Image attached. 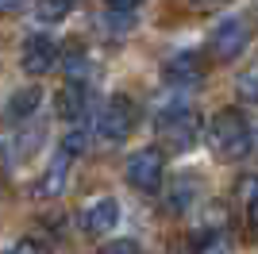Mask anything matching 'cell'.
Segmentation results:
<instances>
[{
	"mask_svg": "<svg viewBox=\"0 0 258 254\" xmlns=\"http://www.w3.org/2000/svg\"><path fill=\"white\" fill-rule=\"evenodd\" d=\"M193 193H197V185H193L189 173L173 177V189H170V197H166V208H170V212H185V208H189V201H193Z\"/></svg>",
	"mask_w": 258,
	"mask_h": 254,
	"instance_id": "4fadbf2b",
	"label": "cell"
},
{
	"mask_svg": "<svg viewBox=\"0 0 258 254\" xmlns=\"http://www.w3.org/2000/svg\"><path fill=\"white\" fill-rule=\"evenodd\" d=\"M70 12H74V4H39L35 16H39L43 23H58V20H66Z\"/></svg>",
	"mask_w": 258,
	"mask_h": 254,
	"instance_id": "ac0fdd59",
	"label": "cell"
},
{
	"mask_svg": "<svg viewBox=\"0 0 258 254\" xmlns=\"http://www.w3.org/2000/svg\"><path fill=\"white\" fill-rule=\"evenodd\" d=\"M89 112V85L81 81H66L62 93H58V116L70 119V123H77V119Z\"/></svg>",
	"mask_w": 258,
	"mask_h": 254,
	"instance_id": "30bf717a",
	"label": "cell"
},
{
	"mask_svg": "<svg viewBox=\"0 0 258 254\" xmlns=\"http://www.w3.org/2000/svg\"><path fill=\"white\" fill-rule=\"evenodd\" d=\"M20 66H23V74H31V77L50 74L54 66H58V42L50 35H31V39L23 42Z\"/></svg>",
	"mask_w": 258,
	"mask_h": 254,
	"instance_id": "52a82bcc",
	"label": "cell"
},
{
	"mask_svg": "<svg viewBox=\"0 0 258 254\" xmlns=\"http://www.w3.org/2000/svg\"><path fill=\"white\" fill-rule=\"evenodd\" d=\"M193 254H227V243L224 235H205V243H197Z\"/></svg>",
	"mask_w": 258,
	"mask_h": 254,
	"instance_id": "ffe728a7",
	"label": "cell"
},
{
	"mask_svg": "<svg viewBox=\"0 0 258 254\" xmlns=\"http://www.w3.org/2000/svg\"><path fill=\"white\" fill-rule=\"evenodd\" d=\"M239 193H243V204H247V231L250 239H258V177H243Z\"/></svg>",
	"mask_w": 258,
	"mask_h": 254,
	"instance_id": "5bb4252c",
	"label": "cell"
},
{
	"mask_svg": "<svg viewBox=\"0 0 258 254\" xmlns=\"http://www.w3.org/2000/svg\"><path fill=\"white\" fill-rule=\"evenodd\" d=\"M100 254H143V246L135 239H112V243H104Z\"/></svg>",
	"mask_w": 258,
	"mask_h": 254,
	"instance_id": "d6986e66",
	"label": "cell"
},
{
	"mask_svg": "<svg viewBox=\"0 0 258 254\" xmlns=\"http://www.w3.org/2000/svg\"><path fill=\"white\" fill-rule=\"evenodd\" d=\"M162 81L170 89H193L205 81V58L197 50H177L162 62Z\"/></svg>",
	"mask_w": 258,
	"mask_h": 254,
	"instance_id": "8992f818",
	"label": "cell"
},
{
	"mask_svg": "<svg viewBox=\"0 0 258 254\" xmlns=\"http://www.w3.org/2000/svg\"><path fill=\"white\" fill-rule=\"evenodd\" d=\"M254 154H258V131H254Z\"/></svg>",
	"mask_w": 258,
	"mask_h": 254,
	"instance_id": "603a6c76",
	"label": "cell"
},
{
	"mask_svg": "<svg viewBox=\"0 0 258 254\" xmlns=\"http://www.w3.org/2000/svg\"><path fill=\"white\" fill-rule=\"evenodd\" d=\"M39 104H43V89H39V85H27V89H20V93L4 104V119H8V123H23V119H31L35 112H39Z\"/></svg>",
	"mask_w": 258,
	"mask_h": 254,
	"instance_id": "8fae6325",
	"label": "cell"
},
{
	"mask_svg": "<svg viewBox=\"0 0 258 254\" xmlns=\"http://www.w3.org/2000/svg\"><path fill=\"white\" fill-rule=\"evenodd\" d=\"M135 23H139V4L135 0H112L104 8V27L112 35H127Z\"/></svg>",
	"mask_w": 258,
	"mask_h": 254,
	"instance_id": "7c38bea8",
	"label": "cell"
},
{
	"mask_svg": "<svg viewBox=\"0 0 258 254\" xmlns=\"http://www.w3.org/2000/svg\"><path fill=\"white\" fill-rule=\"evenodd\" d=\"M208 147L216 150V158L224 162H239L254 150V131H250L247 116L239 108H220L208 119Z\"/></svg>",
	"mask_w": 258,
	"mask_h": 254,
	"instance_id": "6da1fadb",
	"label": "cell"
},
{
	"mask_svg": "<svg viewBox=\"0 0 258 254\" xmlns=\"http://www.w3.org/2000/svg\"><path fill=\"white\" fill-rule=\"evenodd\" d=\"M8 12H20V4H0V16H8Z\"/></svg>",
	"mask_w": 258,
	"mask_h": 254,
	"instance_id": "7402d4cb",
	"label": "cell"
},
{
	"mask_svg": "<svg viewBox=\"0 0 258 254\" xmlns=\"http://www.w3.org/2000/svg\"><path fill=\"white\" fill-rule=\"evenodd\" d=\"M135 123H139L135 100H131V96H108L104 108L97 112V139L104 147H119V143L135 131Z\"/></svg>",
	"mask_w": 258,
	"mask_h": 254,
	"instance_id": "3957f363",
	"label": "cell"
},
{
	"mask_svg": "<svg viewBox=\"0 0 258 254\" xmlns=\"http://www.w3.org/2000/svg\"><path fill=\"white\" fill-rule=\"evenodd\" d=\"M154 131H158V143H162V154H185V150L197 147L201 139V119L189 104H173V108H162L158 119H154Z\"/></svg>",
	"mask_w": 258,
	"mask_h": 254,
	"instance_id": "7a4b0ae2",
	"label": "cell"
},
{
	"mask_svg": "<svg viewBox=\"0 0 258 254\" xmlns=\"http://www.w3.org/2000/svg\"><path fill=\"white\" fill-rule=\"evenodd\" d=\"M239 96H243V100H254L258 104V66H250L247 74H239Z\"/></svg>",
	"mask_w": 258,
	"mask_h": 254,
	"instance_id": "e0dca14e",
	"label": "cell"
},
{
	"mask_svg": "<svg viewBox=\"0 0 258 254\" xmlns=\"http://www.w3.org/2000/svg\"><path fill=\"white\" fill-rule=\"evenodd\" d=\"M70 169H74V158H66L62 150L50 158V166L43 169V177L35 181V197L39 201H54V197H62L66 181H70Z\"/></svg>",
	"mask_w": 258,
	"mask_h": 254,
	"instance_id": "9c48e42d",
	"label": "cell"
},
{
	"mask_svg": "<svg viewBox=\"0 0 258 254\" xmlns=\"http://www.w3.org/2000/svg\"><path fill=\"white\" fill-rule=\"evenodd\" d=\"M250 46V23L243 16H227L212 27L208 35V54H212L216 62H235L243 58V50Z\"/></svg>",
	"mask_w": 258,
	"mask_h": 254,
	"instance_id": "5b68a950",
	"label": "cell"
},
{
	"mask_svg": "<svg viewBox=\"0 0 258 254\" xmlns=\"http://www.w3.org/2000/svg\"><path fill=\"white\" fill-rule=\"evenodd\" d=\"M12 254H50L43 243H35V239H23V243H16L12 246Z\"/></svg>",
	"mask_w": 258,
	"mask_h": 254,
	"instance_id": "44dd1931",
	"label": "cell"
},
{
	"mask_svg": "<svg viewBox=\"0 0 258 254\" xmlns=\"http://www.w3.org/2000/svg\"><path fill=\"white\" fill-rule=\"evenodd\" d=\"M85 147H89V131H85V127H74V131L62 139V147H58V150H62L66 158H77V154H85Z\"/></svg>",
	"mask_w": 258,
	"mask_h": 254,
	"instance_id": "2e32d148",
	"label": "cell"
},
{
	"mask_svg": "<svg viewBox=\"0 0 258 254\" xmlns=\"http://www.w3.org/2000/svg\"><path fill=\"white\" fill-rule=\"evenodd\" d=\"M123 177H127L131 189H139V193H158L162 181H166V154H162L158 147L135 150V154L123 162Z\"/></svg>",
	"mask_w": 258,
	"mask_h": 254,
	"instance_id": "277c9868",
	"label": "cell"
},
{
	"mask_svg": "<svg viewBox=\"0 0 258 254\" xmlns=\"http://www.w3.org/2000/svg\"><path fill=\"white\" fill-rule=\"evenodd\" d=\"M66 81H81L85 85V70H89V58H85V46L74 42V46H66Z\"/></svg>",
	"mask_w": 258,
	"mask_h": 254,
	"instance_id": "9a60e30c",
	"label": "cell"
},
{
	"mask_svg": "<svg viewBox=\"0 0 258 254\" xmlns=\"http://www.w3.org/2000/svg\"><path fill=\"white\" fill-rule=\"evenodd\" d=\"M116 223H119V204L112 201V197H100V201H93L81 212V227H85V235H93V239H112Z\"/></svg>",
	"mask_w": 258,
	"mask_h": 254,
	"instance_id": "ba28073f",
	"label": "cell"
}]
</instances>
